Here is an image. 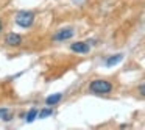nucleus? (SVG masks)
Masks as SVG:
<instances>
[{
	"mask_svg": "<svg viewBox=\"0 0 145 130\" xmlns=\"http://www.w3.org/2000/svg\"><path fill=\"white\" fill-rule=\"evenodd\" d=\"M70 50L76 52V53H88L89 52V44L88 42H83V41L73 42V44L70 46Z\"/></svg>",
	"mask_w": 145,
	"mask_h": 130,
	"instance_id": "5",
	"label": "nucleus"
},
{
	"mask_svg": "<svg viewBox=\"0 0 145 130\" xmlns=\"http://www.w3.org/2000/svg\"><path fill=\"white\" fill-rule=\"evenodd\" d=\"M72 36H73L72 28H64V30H59V32L53 36V39L55 41H66V39H70Z\"/></svg>",
	"mask_w": 145,
	"mask_h": 130,
	"instance_id": "3",
	"label": "nucleus"
},
{
	"mask_svg": "<svg viewBox=\"0 0 145 130\" xmlns=\"http://www.w3.org/2000/svg\"><path fill=\"white\" fill-rule=\"evenodd\" d=\"M5 44L13 46V47H17V46L22 44V38H20V35L10 33V35H7V38H5Z\"/></svg>",
	"mask_w": 145,
	"mask_h": 130,
	"instance_id": "4",
	"label": "nucleus"
},
{
	"mask_svg": "<svg viewBox=\"0 0 145 130\" xmlns=\"http://www.w3.org/2000/svg\"><path fill=\"white\" fill-rule=\"evenodd\" d=\"M36 117H38V110H36V108H31V110L28 111V114H27V122H33Z\"/></svg>",
	"mask_w": 145,
	"mask_h": 130,
	"instance_id": "8",
	"label": "nucleus"
},
{
	"mask_svg": "<svg viewBox=\"0 0 145 130\" xmlns=\"http://www.w3.org/2000/svg\"><path fill=\"white\" fill-rule=\"evenodd\" d=\"M33 22H35V13H31V11H19V13H17V16H16L17 25L27 28V27H30Z\"/></svg>",
	"mask_w": 145,
	"mask_h": 130,
	"instance_id": "2",
	"label": "nucleus"
},
{
	"mask_svg": "<svg viewBox=\"0 0 145 130\" xmlns=\"http://www.w3.org/2000/svg\"><path fill=\"white\" fill-rule=\"evenodd\" d=\"M139 92H140V94H142V96H145V82H144V83H142V85H140V86H139Z\"/></svg>",
	"mask_w": 145,
	"mask_h": 130,
	"instance_id": "11",
	"label": "nucleus"
},
{
	"mask_svg": "<svg viewBox=\"0 0 145 130\" xmlns=\"http://www.w3.org/2000/svg\"><path fill=\"white\" fill-rule=\"evenodd\" d=\"M2 27H3V25H2V20H0V32H2Z\"/></svg>",
	"mask_w": 145,
	"mask_h": 130,
	"instance_id": "12",
	"label": "nucleus"
},
{
	"mask_svg": "<svg viewBox=\"0 0 145 130\" xmlns=\"http://www.w3.org/2000/svg\"><path fill=\"white\" fill-rule=\"evenodd\" d=\"M50 114H52V110H50V108H44L41 113H38V116L42 119V117H47V116H50Z\"/></svg>",
	"mask_w": 145,
	"mask_h": 130,
	"instance_id": "10",
	"label": "nucleus"
},
{
	"mask_svg": "<svg viewBox=\"0 0 145 130\" xmlns=\"http://www.w3.org/2000/svg\"><path fill=\"white\" fill-rule=\"evenodd\" d=\"M10 110H7V108H0V119L3 121H10Z\"/></svg>",
	"mask_w": 145,
	"mask_h": 130,
	"instance_id": "9",
	"label": "nucleus"
},
{
	"mask_svg": "<svg viewBox=\"0 0 145 130\" xmlns=\"http://www.w3.org/2000/svg\"><path fill=\"white\" fill-rule=\"evenodd\" d=\"M89 89L94 94H108V92L112 91V85L106 80H94L89 86Z\"/></svg>",
	"mask_w": 145,
	"mask_h": 130,
	"instance_id": "1",
	"label": "nucleus"
},
{
	"mask_svg": "<svg viewBox=\"0 0 145 130\" xmlns=\"http://www.w3.org/2000/svg\"><path fill=\"white\" fill-rule=\"evenodd\" d=\"M63 99V94H59V92H56V94H52V96H48L47 99H45V104L47 105H55V104H58V102Z\"/></svg>",
	"mask_w": 145,
	"mask_h": 130,
	"instance_id": "6",
	"label": "nucleus"
},
{
	"mask_svg": "<svg viewBox=\"0 0 145 130\" xmlns=\"http://www.w3.org/2000/svg\"><path fill=\"white\" fill-rule=\"evenodd\" d=\"M122 58H123V55H122V53L112 55V57H109V58L106 60V66H114V64L120 63V61H122Z\"/></svg>",
	"mask_w": 145,
	"mask_h": 130,
	"instance_id": "7",
	"label": "nucleus"
}]
</instances>
